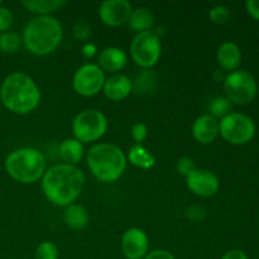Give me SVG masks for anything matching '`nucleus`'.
<instances>
[{"instance_id":"f8f14e48","label":"nucleus","mask_w":259,"mask_h":259,"mask_svg":"<svg viewBox=\"0 0 259 259\" xmlns=\"http://www.w3.org/2000/svg\"><path fill=\"white\" fill-rule=\"evenodd\" d=\"M120 249L126 259H143L149 252V238L141 228H129L123 233Z\"/></svg>"},{"instance_id":"9d476101","label":"nucleus","mask_w":259,"mask_h":259,"mask_svg":"<svg viewBox=\"0 0 259 259\" xmlns=\"http://www.w3.org/2000/svg\"><path fill=\"white\" fill-rule=\"evenodd\" d=\"M105 80V72L96 63H83L73 73L72 88L80 96L93 98L103 91Z\"/></svg>"},{"instance_id":"a211bd4d","label":"nucleus","mask_w":259,"mask_h":259,"mask_svg":"<svg viewBox=\"0 0 259 259\" xmlns=\"http://www.w3.org/2000/svg\"><path fill=\"white\" fill-rule=\"evenodd\" d=\"M58 156H60L62 163L77 166L85 156V148H83V144L77 139H63L58 146Z\"/></svg>"},{"instance_id":"f03ea898","label":"nucleus","mask_w":259,"mask_h":259,"mask_svg":"<svg viewBox=\"0 0 259 259\" xmlns=\"http://www.w3.org/2000/svg\"><path fill=\"white\" fill-rule=\"evenodd\" d=\"M40 98V89L34 78L20 71L8 75L0 86V103L18 115L34 111L39 105Z\"/></svg>"},{"instance_id":"6e6552de","label":"nucleus","mask_w":259,"mask_h":259,"mask_svg":"<svg viewBox=\"0 0 259 259\" xmlns=\"http://www.w3.org/2000/svg\"><path fill=\"white\" fill-rule=\"evenodd\" d=\"M129 52L137 66L143 70H151L161 60V38L157 37L153 30L138 33L132 40Z\"/></svg>"},{"instance_id":"f257e3e1","label":"nucleus","mask_w":259,"mask_h":259,"mask_svg":"<svg viewBox=\"0 0 259 259\" xmlns=\"http://www.w3.org/2000/svg\"><path fill=\"white\" fill-rule=\"evenodd\" d=\"M86 176L77 166L57 163L47 167L40 187L46 199L56 206L67 207L75 204L85 189Z\"/></svg>"},{"instance_id":"2f4dec72","label":"nucleus","mask_w":259,"mask_h":259,"mask_svg":"<svg viewBox=\"0 0 259 259\" xmlns=\"http://www.w3.org/2000/svg\"><path fill=\"white\" fill-rule=\"evenodd\" d=\"M185 215H186L187 219L191 220V222L199 223L202 222V220L207 217V211L205 207L199 206V205H194V206H190L189 209L186 210Z\"/></svg>"},{"instance_id":"e433bc0d","label":"nucleus","mask_w":259,"mask_h":259,"mask_svg":"<svg viewBox=\"0 0 259 259\" xmlns=\"http://www.w3.org/2000/svg\"><path fill=\"white\" fill-rule=\"evenodd\" d=\"M0 5H3V2H2V0H0Z\"/></svg>"},{"instance_id":"4468645a","label":"nucleus","mask_w":259,"mask_h":259,"mask_svg":"<svg viewBox=\"0 0 259 259\" xmlns=\"http://www.w3.org/2000/svg\"><path fill=\"white\" fill-rule=\"evenodd\" d=\"M128 63V55L121 48L110 46L105 47L98 53V63L96 65L104 71L109 73H118L123 70Z\"/></svg>"},{"instance_id":"5701e85b","label":"nucleus","mask_w":259,"mask_h":259,"mask_svg":"<svg viewBox=\"0 0 259 259\" xmlns=\"http://www.w3.org/2000/svg\"><path fill=\"white\" fill-rule=\"evenodd\" d=\"M22 46L23 38L18 33L12 32V30L0 33V52L13 55V53H17Z\"/></svg>"},{"instance_id":"f704fd0d","label":"nucleus","mask_w":259,"mask_h":259,"mask_svg":"<svg viewBox=\"0 0 259 259\" xmlns=\"http://www.w3.org/2000/svg\"><path fill=\"white\" fill-rule=\"evenodd\" d=\"M245 8L250 17L259 22V0H248L245 3Z\"/></svg>"},{"instance_id":"412c9836","label":"nucleus","mask_w":259,"mask_h":259,"mask_svg":"<svg viewBox=\"0 0 259 259\" xmlns=\"http://www.w3.org/2000/svg\"><path fill=\"white\" fill-rule=\"evenodd\" d=\"M66 225L73 230H82L89 224V212L82 205L72 204L66 207L63 212Z\"/></svg>"},{"instance_id":"20e7f679","label":"nucleus","mask_w":259,"mask_h":259,"mask_svg":"<svg viewBox=\"0 0 259 259\" xmlns=\"http://www.w3.org/2000/svg\"><path fill=\"white\" fill-rule=\"evenodd\" d=\"M86 164L98 181L113 184L124 175L128 159L123 149L115 144L98 143L89 149Z\"/></svg>"},{"instance_id":"423d86ee","label":"nucleus","mask_w":259,"mask_h":259,"mask_svg":"<svg viewBox=\"0 0 259 259\" xmlns=\"http://www.w3.org/2000/svg\"><path fill=\"white\" fill-rule=\"evenodd\" d=\"M108 119L98 109H85L72 120L73 138L81 143H93L104 137L108 131Z\"/></svg>"},{"instance_id":"ddd939ff","label":"nucleus","mask_w":259,"mask_h":259,"mask_svg":"<svg viewBox=\"0 0 259 259\" xmlns=\"http://www.w3.org/2000/svg\"><path fill=\"white\" fill-rule=\"evenodd\" d=\"M132 12L133 7L128 0H105L99 7L98 14L104 24L115 28L126 24Z\"/></svg>"},{"instance_id":"a878e982","label":"nucleus","mask_w":259,"mask_h":259,"mask_svg":"<svg viewBox=\"0 0 259 259\" xmlns=\"http://www.w3.org/2000/svg\"><path fill=\"white\" fill-rule=\"evenodd\" d=\"M60 252H58V247L53 242H42L38 244L37 249H35V259H58Z\"/></svg>"},{"instance_id":"473e14b6","label":"nucleus","mask_w":259,"mask_h":259,"mask_svg":"<svg viewBox=\"0 0 259 259\" xmlns=\"http://www.w3.org/2000/svg\"><path fill=\"white\" fill-rule=\"evenodd\" d=\"M143 259H177L169 250L166 249H154L148 252Z\"/></svg>"},{"instance_id":"393cba45","label":"nucleus","mask_w":259,"mask_h":259,"mask_svg":"<svg viewBox=\"0 0 259 259\" xmlns=\"http://www.w3.org/2000/svg\"><path fill=\"white\" fill-rule=\"evenodd\" d=\"M233 104L230 103L229 99H227L225 96H218L214 100L210 103L209 105V113L211 116H214L215 119L220 120L224 116H227L228 114L232 113Z\"/></svg>"},{"instance_id":"0eeeda50","label":"nucleus","mask_w":259,"mask_h":259,"mask_svg":"<svg viewBox=\"0 0 259 259\" xmlns=\"http://www.w3.org/2000/svg\"><path fill=\"white\" fill-rule=\"evenodd\" d=\"M219 136L229 144L243 146L254 138L255 124L247 114L232 111L219 120Z\"/></svg>"},{"instance_id":"2eb2a0df","label":"nucleus","mask_w":259,"mask_h":259,"mask_svg":"<svg viewBox=\"0 0 259 259\" xmlns=\"http://www.w3.org/2000/svg\"><path fill=\"white\" fill-rule=\"evenodd\" d=\"M103 93L111 101L125 100L133 93V81L123 73H114L106 77Z\"/></svg>"},{"instance_id":"7c9ffc66","label":"nucleus","mask_w":259,"mask_h":259,"mask_svg":"<svg viewBox=\"0 0 259 259\" xmlns=\"http://www.w3.org/2000/svg\"><path fill=\"white\" fill-rule=\"evenodd\" d=\"M195 168H196V166H195L194 159L190 158V157H181L176 163L177 172L184 177L189 176Z\"/></svg>"},{"instance_id":"39448f33","label":"nucleus","mask_w":259,"mask_h":259,"mask_svg":"<svg viewBox=\"0 0 259 259\" xmlns=\"http://www.w3.org/2000/svg\"><path fill=\"white\" fill-rule=\"evenodd\" d=\"M4 167L14 181L23 185H32L42 180L47 169V161L39 149L22 147L8 154Z\"/></svg>"},{"instance_id":"aec40b11","label":"nucleus","mask_w":259,"mask_h":259,"mask_svg":"<svg viewBox=\"0 0 259 259\" xmlns=\"http://www.w3.org/2000/svg\"><path fill=\"white\" fill-rule=\"evenodd\" d=\"M67 4L66 0H23L22 5L29 13L35 14V17H46L52 15L61 8Z\"/></svg>"},{"instance_id":"6ab92c4d","label":"nucleus","mask_w":259,"mask_h":259,"mask_svg":"<svg viewBox=\"0 0 259 259\" xmlns=\"http://www.w3.org/2000/svg\"><path fill=\"white\" fill-rule=\"evenodd\" d=\"M126 24L131 28V30H133L137 34L148 32V30H152L154 25V15L151 10L144 7H138L136 9L133 8V12Z\"/></svg>"},{"instance_id":"dca6fc26","label":"nucleus","mask_w":259,"mask_h":259,"mask_svg":"<svg viewBox=\"0 0 259 259\" xmlns=\"http://www.w3.org/2000/svg\"><path fill=\"white\" fill-rule=\"evenodd\" d=\"M192 137L201 144H210L219 137V120L210 114H202L192 124Z\"/></svg>"},{"instance_id":"f3484780","label":"nucleus","mask_w":259,"mask_h":259,"mask_svg":"<svg viewBox=\"0 0 259 259\" xmlns=\"http://www.w3.org/2000/svg\"><path fill=\"white\" fill-rule=\"evenodd\" d=\"M217 61L225 71H237L242 62V51L234 42H224L220 45L217 52Z\"/></svg>"},{"instance_id":"1a4fd4ad","label":"nucleus","mask_w":259,"mask_h":259,"mask_svg":"<svg viewBox=\"0 0 259 259\" xmlns=\"http://www.w3.org/2000/svg\"><path fill=\"white\" fill-rule=\"evenodd\" d=\"M224 93L232 104L244 105L254 100L258 94V83L247 71H233L224 78Z\"/></svg>"},{"instance_id":"c756f323","label":"nucleus","mask_w":259,"mask_h":259,"mask_svg":"<svg viewBox=\"0 0 259 259\" xmlns=\"http://www.w3.org/2000/svg\"><path fill=\"white\" fill-rule=\"evenodd\" d=\"M132 138L137 144H142L148 137V126L144 123H136L132 126Z\"/></svg>"},{"instance_id":"b1692460","label":"nucleus","mask_w":259,"mask_h":259,"mask_svg":"<svg viewBox=\"0 0 259 259\" xmlns=\"http://www.w3.org/2000/svg\"><path fill=\"white\" fill-rule=\"evenodd\" d=\"M157 83V76L153 71L143 70L138 76L136 81H133V91L137 93H149L154 89Z\"/></svg>"},{"instance_id":"72a5a7b5","label":"nucleus","mask_w":259,"mask_h":259,"mask_svg":"<svg viewBox=\"0 0 259 259\" xmlns=\"http://www.w3.org/2000/svg\"><path fill=\"white\" fill-rule=\"evenodd\" d=\"M81 53H82L83 58H86V60H91V58H94L95 56H98L99 51H98V47H96L94 43L86 42L85 45L82 46V48H81Z\"/></svg>"},{"instance_id":"7ed1b4c3","label":"nucleus","mask_w":259,"mask_h":259,"mask_svg":"<svg viewBox=\"0 0 259 259\" xmlns=\"http://www.w3.org/2000/svg\"><path fill=\"white\" fill-rule=\"evenodd\" d=\"M23 45L34 56H48L55 52L63 39V27L53 15L34 17L23 30Z\"/></svg>"},{"instance_id":"bb28decb","label":"nucleus","mask_w":259,"mask_h":259,"mask_svg":"<svg viewBox=\"0 0 259 259\" xmlns=\"http://www.w3.org/2000/svg\"><path fill=\"white\" fill-rule=\"evenodd\" d=\"M230 17H232V14H230L229 8L225 7V5H215L209 12L210 20L219 25L227 24L230 20Z\"/></svg>"},{"instance_id":"9b49d317","label":"nucleus","mask_w":259,"mask_h":259,"mask_svg":"<svg viewBox=\"0 0 259 259\" xmlns=\"http://www.w3.org/2000/svg\"><path fill=\"white\" fill-rule=\"evenodd\" d=\"M186 179V186L190 191L199 197H211L220 189L219 177L210 169L195 168Z\"/></svg>"},{"instance_id":"c9c22d12","label":"nucleus","mask_w":259,"mask_h":259,"mask_svg":"<svg viewBox=\"0 0 259 259\" xmlns=\"http://www.w3.org/2000/svg\"><path fill=\"white\" fill-rule=\"evenodd\" d=\"M220 259H249L248 255L245 254V252L240 249H232L228 250L224 255Z\"/></svg>"},{"instance_id":"cd10ccee","label":"nucleus","mask_w":259,"mask_h":259,"mask_svg":"<svg viewBox=\"0 0 259 259\" xmlns=\"http://www.w3.org/2000/svg\"><path fill=\"white\" fill-rule=\"evenodd\" d=\"M73 37L76 38L80 42H89V39L93 35V28L89 23L83 22V20H77V22L73 24L72 28Z\"/></svg>"},{"instance_id":"4be33fe9","label":"nucleus","mask_w":259,"mask_h":259,"mask_svg":"<svg viewBox=\"0 0 259 259\" xmlns=\"http://www.w3.org/2000/svg\"><path fill=\"white\" fill-rule=\"evenodd\" d=\"M126 159L134 167L144 169V171L153 168L154 164H156V158H154L153 154L142 144H136V146L132 147L128 156H126Z\"/></svg>"},{"instance_id":"c85d7f7f","label":"nucleus","mask_w":259,"mask_h":259,"mask_svg":"<svg viewBox=\"0 0 259 259\" xmlns=\"http://www.w3.org/2000/svg\"><path fill=\"white\" fill-rule=\"evenodd\" d=\"M13 23H14V15L9 8L0 5V33L10 30Z\"/></svg>"}]
</instances>
